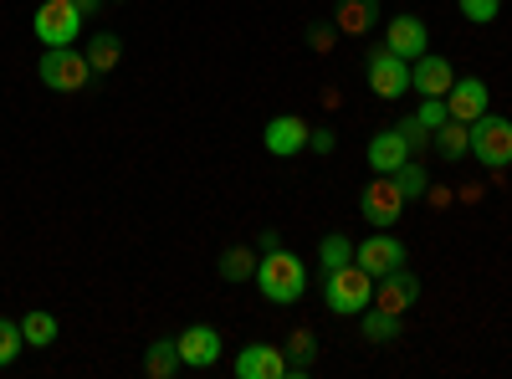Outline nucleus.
I'll list each match as a JSON object with an SVG mask.
<instances>
[{
  "instance_id": "f257e3e1",
  "label": "nucleus",
  "mask_w": 512,
  "mask_h": 379,
  "mask_svg": "<svg viewBox=\"0 0 512 379\" xmlns=\"http://www.w3.org/2000/svg\"><path fill=\"white\" fill-rule=\"evenodd\" d=\"M256 287H262L267 303H297L308 292V267L292 257V251H262V262H256Z\"/></svg>"
},
{
  "instance_id": "f03ea898",
  "label": "nucleus",
  "mask_w": 512,
  "mask_h": 379,
  "mask_svg": "<svg viewBox=\"0 0 512 379\" xmlns=\"http://www.w3.org/2000/svg\"><path fill=\"white\" fill-rule=\"evenodd\" d=\"M369 303H374V272H364L359 262H344L338 272H328L323 308H328L333 318H359Z\"/></svg>"
},
{
  "instance_id": "7ed1b4c3",
  "label": "nucleus",
  "mask_w": 512,
  "mask_h": 379,
  "mask_svg": "<svg viewBox=\"0 0 512 379\" xmlns=\"http://www.w3.org/2000/svg\"><path fill=\"white\" fill-rule=\"evenodd\" d=\"M36 77L47 82L52 93H82L88 77H93V62H88V52H77V47H47L41 62H36Z\"/></svg>"
},
{
  "instance_id": "20e7f679",
  "label": "nucleus",
  "mask_w": 512,
  "mask_h": 379,
  "mask_svg": "<svg viewBox=\"0 0 512 379\" xmlns=\"http://www.w3.org/2000/svg\"><path fill=\"white\" fill-rule=\"evenodd\" d=\"M31 31L41 47H72L82 31V11L77 0H41V11L31 16Z\"/></svg>"
},
{
  "instance_id": "39448f33",
  "label": "nucleus",
  "mask_w": 512,
  "mask_h": 379,
  "mask_svg": "<svg viewBox=\"0 0 512 379\" xmlns=\"http://www.w3.org/2000/svg\"><path fill=\"white\" fill-rule=\"evenodd\" d=\"M472 154L487 164V170H507V164H512V118L487 108L472 123Z\"/></svg>"
},
{
  "instance_id": "423d86ee",
  "label": "nucleus",
  "mask_w": 512,
  "mask_h": 379,
  "mask_svg": "<svg viewBox=\"0 0 512 379\" xmlns=\"http://www.w3.org/2000/svg\"><path fill=\"white\" fill-rule=\"evenodd\" d=\"M400 210H405V190L395 185V175H374L359 195V216L374 226V231H390L400 221Z\"/></svg>"
},
{
  "instance_id": "0eeeda50",
  "label": "nucleus",
  "mask_w": 512,
  "mask_h": 379,
  "mask_svg": "<svg viewBox=\"0 0 512 379\" xmlns=\"http://www.w3.org/2000/svg\"><path fill=\"white\" fill-rule=\"evenodd\" d=\"M364 77H369L374 98H405V93H410V62H405V57H395L390 47L369 52V62H364Z\"/></svg>"
},
{
  "instance_id": "6e6552de",
  "label": "nucleus",
  "mask_w": 512,
  "mask_h": 379,
  "mask_svg": "<svg viewBox=\"0 0 512 379\" xmlns=\"http://www.w3.org/2000/svg\"><path fill=\"white\" fill-rule=\"evenodd\" d=\"M415 303H420V277H415L410 267H395V272H384V277H379V287H374V308L405 318Z\"/></svg>"
},
{
  "instance_id": "1a4fd4ad",
  "label": "nucleus",
  "mask_w": 512,
  "mask_h": 379,
  "mask_svg": "<svg viewBox=\"0 0 512 379\" xmlns=\"http://www.w3.org/2000/svg\"><path fill=\"white\" fill-rule=\"evenodd\" d=\"M236 374L241 379H292V364L277 344H246L236 354Z\"/></svg>"
},
{
  "instance_id": "9d476101",
  "label": "nucleus",
  "mask_w": 512,
  "mask_h": 379,
  "mask_svg": "<svg viewBox=\"0 0 512 379\" xmlns=\"http://www.w3.org/2000/svg\"><path fill=\"white\" fill-rule=\"evenodd\" d=\"M487 108H492V93H487V82H482V77H456V82H451L446 113H451L456 123H477Z\"/></svg>"
},
{
  "instance_id": "9b49d317",
  "label": "nucleus",
  "mask_w": 512,
  "mask_h": 379,
  "mask_svg": "<svg viewBox=\"0 0 512 379\" xmlns=\"http://www.w3.org/2000/svg\"><path fill=\"white\" fill-rule=\"evenodd\" d=\"M354 262L364 267V272H374V277H384V272H395V267H405V241H395L390 231H374L364 246H354Z\"/></svg>"
},
{
  "instance_id": "f8f14e48",
  "label": "nucleus",
  "mask_w": 512,
  "mask_h": 379,
  "mask_svg": "<svg viewBox=\"0 0 512 379\" xmlns=\"http://www.w3.org/2000/svg\"><path fill=\"white\" fill-rule=\"evenodd\" d=\"M451 82H456V67L446 62V57H415L410 62V88L420 93V98H446L451 93Z\"/></svg>"
},
{
  "instance_id": "ddd939ff",
  "label": "nucleus",
  "mask_w": 512,
  "mask_h": 379,
  "mask_svg": "<svg viewBox=\"0 0 512 379\" xmlns=\"http://www.w3.org/2000/svg\"><path fill=\"white\" fill-rule=\"evenodd\" d=\"M384 47H390L395 57H405V62H415V57H425V47H431V31H425L420 16H395L390 26H384Z\"/></svg>"
},
{
  "instance_id": "4468645a",
  "label": "nucleus",
  "mask_w": 512,
  "mask_h": 379,
  "mask_svg": "<svg viewBox=\"0 0 512 379\" xmlns=\"http://www.w3.org/2000/svg\"><path fill=\"white\" fill-rule=\"evenodd\" d=\"M308 123L297 118V113H282V118H272L267 123V134H262V144H267V154H277V159H292V154H303L308 149Z\"/></svg>"
},
{
  "instance_id": "2eb2a0df",
  "label": "nucleus",
  "mask_w": 512,
  "mask_h": 379,
  "mask_svg": "<svg viewBox=\"0 0 512 379\" xmlns=\"http://www.w3.org/2000/svg\"><path fill=\"white\" fill-rule=\"evenodd\" d=\"M216 359H221V333L210 323H190L180 333V364L185 369H210Z\"/></svg>"
},
{
  "instance_id": "dca6fc26",
  "label": "nucleus",
  "mask_w": 512,
  "mask_h": 379,
  "mask_svg": "<svg viewBox=\"0 0 512 379\" xmlns=\"http://www.w3.org/2000/svg\"><path fill=\"white\" fill-rule=\"evenodd\" d=\"M405 159H410V144H405L400 129H379V134L369 139V170H374V175H395Z\"/></svg>"
},
{
  "instance_id": "f3484780",
  "label": "nucleus",
  "mask_w": 512,
  "mask_h": 379,
  "mask_svg": "<svg viewBox=\"0 0 512 379\" xmlns=\"http://www.w3.org/2000/svg\"><path fill=\"white\" fill-rule=\"evenodd\" d=\"M374 21H379V0H338V11H333L338 36H364L374 31Z\"/></svg>"
},
{
  "instance_id": "a211bd4d",
  "label": "nucleus",
  "mask_w": 512,
  "mask_h": 379,
  "mask_svg": "<svg viewBox=\"0 0 512 379\" xmlns=\"http://www.w3.org/2000/svg\"><path fill=\"white\" fill-rule=\"evenodd\" d=\"M431 144L441 149V159H461V154H472V123H456V118H446L441 129L431 134Z\"/></svg>"
},
{
  "instance_id": "6ab92c4d",
  "label": "nucleus",
  "mask_w": 512,
  "mask_h": 379,
  "mask_svg": "<svg viewBox=\"0 0 512 379\" xmlns=\"http://www.w3.org/2000/svg\"><path fill=\"white\" fill-rule=\"evenodd\" d=\"M57 318L52 313H41V308H31L26 318H21V339H26V349H52L57 344Z\"/></svg>"
},
{
  "instance_id": "aec40b11",
  "label": "nucleus",
  "mask_w": 512,
  "mask_h": 379,
  "mask_svg": "<svg viewBox=\"0 0 512 379\" xmlns=\"http://www.w3.org/2000/svg\"><path fill=\"white\" fill-rule=\"evenodd\" d=\"M256 262H262V257H256L251 246H226L216 272H221V282H246V277H256Z\"/></svg>"
},
{
  "instance_id": "412c9836",
  "label": "nucleus",
  "mask_w": 512,
  "mask_h": 379,
  "mask_svg": "<svg viewBox=\"0 0 512 379\" xmlns=\"http://www.w3.org/2000/svg\"><path fill=\"white\" fill-rule=\"evenodd\" d=\"M180 369V339H154L149 354H144V374L149 379H169Z\"/></svg>"
},
{
  "instance_id": "4be33fe9",
  "label": "nucleus",
  "mask_w": 512,
  "mask_h": 379,
  "mask_svg": "<svg viewBox=\"0 0 512 379\" xmlns=\"http://www.w3.org/2000/svg\"><path fill=\"white\" fill-rule=\"evenodd\" d=\"M359 318H364V339H369V344H395V339H400V313H384V308L369 303Z\"/></svg>"
},
{
  "instance_id": "5701e85b",
  "label": "nucleus",
  "mask_w": 512,
  "mask_h": 379,
  "mask_svg": "<svg viewBox=\"0 0 512 379\" xmlns=\"http://www.w3.org/2000/svg\"><path fill=\"white\" fill-rule=\"evenodd\" d=\"M313 354H318V333H313V328H297L292 339H287V364H292V374H297V379L308 374Z\"/></svg>"
},
{
  "instance_id": "b1692460",
  "label": "nucleus",
  "mask_w": 512,
  "mask_h": 379,
  "mask_svg": "<svg viewBox=\"0 0 512 379\" xmlns=\"http://www.w3.org/2000/svg\"><path fill=\"white\" fill-rule=\"evenodd\" d=\"M344 262H354V241H349L344 231H328L323 246H318V267H323V272H338Z\"/></svg>"
},
{
  "instance_id": "393cba45",
  "label": "nucleus",
  "mask_w": 512,
  "mask_h": 379,
  "mask_svg": "<svg viewBox=\"0 0 512 379\" xmlns=\"http://www.w3.org/2000/svg\"><path fill=\"white\" fill-rule=\"evenodd\" d=\"M118 57H123V41H118L113 31H98V36L88 41V62H93V72H113Z\"/></svg>"
},
{
  "instance_id": "a878e982",
  "label": "nucleus",
  "mask_w": 512,
  "mask_h": 379,
  "mask_svg": "<svg viewBox=\"0 0 512 379\" xmlns=\"http://www.w3.org/2000/svg\"><path fill=\"white\" fill-rule=\"evenodd\" d=\"M395 185L405 190V200H420L425 190H431V175H425V164H415V159H405L400 170H395Z\"/></svg>"
},
{
  "instance_id": "bb28decb",
  "label": "nucleus",
  "mask_w": 512,
  "mask_h": 379,
  "mask_svg": "<svg viewBox=\"0 0 512 379\" xmlns=\"http://www.w3.org/2000/svg\"><path fill=\"white\" fill-rule=\"evenodd\" d=\"M21 349H26V339H21V323L0 318V369L16 364V354H21Z\"/></svg>"
},
{
  "instance_id": "cd10ccee",
  "label": "nucleus",
  "mask_w": 512,
  "mask_h": 379,
  "mask_svg": "<svg viewBox=\"0 0 512 379\" xmlns=\"http://www.w3.org/2000/svg\"><path fill=\"white\" fill-rule=\"evenodd\" d=\"M461 16L477 21V26H487V21L502 16V0H461Z\"/></svg>"
},
{
  "instance_id": "c85d7f7f",
  "label": "nucleus",
  "mask_w": 512,
  "mask_h": 379,
  "mask_svg": "<svg viewBox=\"0 0 512 379\" xmlns=\"http://www.w3.org/2000/svg\"><path fill=\"white\" fill-rule=\"evenodd\" d=\"M415 118H420V123H425V129H431V134H436V129H441V123L451 118V113H446V98H420V113H415Z\"/></svg>"
},
{
  "instance_id": "c756f323",
  "label": "nucleus",
  "mask_w": 512,
  "mask_h": 379,
  "mask_svg": "<svg viewBox=\"0 0 512 379\" xmlns=\"http://www.w3.org/2000/svg\"><path fill=\"white\" fill-rule=\"evenodd\" d=\"M400 134H405V144H410V149H420V144H431V129H425L420 118H405V123H400Z\"/></svg>"
},
{
  "instance_id": "7c9ffc66",
  "label": "nucleus",
  "mask_w": 512,
  "mask_h": 379,
  "mask_svg": "<svg viewBox=\"0 0 512 379\" xmlns=\"http://www.w3.org/2000/svg\"><path fill=\"white\" fill-rule=\"evenodd\" d=\"M333 36H338V26H313V31H308L313 52H328V47H333Z\"/></svg>"
},
{
  "instance_id": "2f4dec72",
  "label": "nucleus",
  "mask_w": 512,
  "mask_h": 379,
  "mask_svg": "<svg viewBox=\"0 0 512 379\" xmlns=\"http://www.w3.org/2000/svg\"><path fill=\"white\" fill-rule=\"evenodd\" d=\"M308 149L313 154H333V129H313L308 134Z\"/></svg>"
},
{
  "instance_id": "473e14b6",
  "label": "nucleus",
  "mask_w": 512,
  "mask_h": 379,
  "mask_svg": "<svg viewBox=\"0 0 512 379\" xmlns=\"http://www.w3.org/2000/svg\"><path fill=\"white\" fill-rule=\"evenodd\" d=\"M98 6H103V0H77V11H82V16H93Z\"/></svg>"
}]
</instances>
